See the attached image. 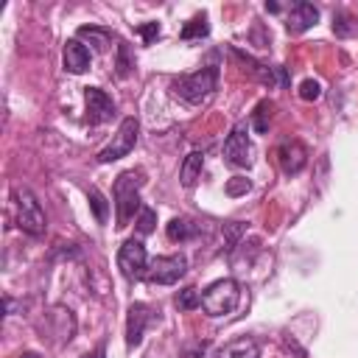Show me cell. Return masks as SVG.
<instances>
[{"label":"cell","mask_w":358,"mask_h":358,"mask_svg":"<svg viewBox=\"0 0 358 358\" xmlns=\"http://www.w3.org/2000/svg\"><path fill=\"white\" fill-rule=\"evenodd\" d=\"M173 305H176L179 310H196V308H201V294H199L196 288H182V291L173 296Z\"/></svg>","instance_id":"obj_24"},{"label":"cell","mask_w":358,"mask_h":358,"mask_svg":"<svg viewBox=\"0 0 358 358\" xmlns=\"http://www.w3.org/2000/svg\"><path fill=\"white\" fill-rule=\"evenodd\" d=\"M257 355H260V347H257V341L249 338V336L235 338V341L224 344V347L215 352V358H257Z\"/></svg>","instance_id":"obj_15"},{"label":"cell","mask_w":358,"mask_h":358,"mask_svg":"<svg viewBox=\"0 0 358 358\" xmlns=\"http://www.w3.org/2000/svg\"><path fill=\"white\" fill-rule=\"evenodd\" d=\"M137 34L143 36L145 45H154L159 39V22H143V25H137Z\"/></svg>","instance_id":"obj_27"},{"label":"cell","mask_w":358,"mask_h":358,"mask_svg":"<svg viewBox=\"0 0 358 358\" xmlns=\"http://www.w3.org/2000/svg\"><path fill=\"white\" fill-rule=\"evenodd\" d=\"M17 358H39V352H34V350H28V352H22V355H17Z\"/></svg>","instance_id":"obj_31"},{"label":"cell","mask_w":358,"mask_h":358,"mask_svg":"<svg viewBox=\"0 0 358 358\" xmlns=\"http://www.w3.org/2000/svg\"><path fill=\"white\" fill-rule=\"evenodd\" d=\"M207 34H210V25H207V17H204V14H196V17L187 20V22L182 25V31H179V36H182L185 42L201 39V36H207Z\"/></svg>","instance_id":"obj_19"},{"label":"cell","mask_w":358,"mask_h":358,"mask_svg":"<svg viewBox=\"0 0 358 358\" xmlns=\"http://www.w3.org/2000/svg\"><path fill=\"white\" fill-rule=\"evenodd\" d=\"M241 302V285L232 277L215 280L201 291V310L207 316H227L238 308Z\"/></svg>","instance_id":"obj_4"},{"label":"cell","mask_w":358,"mask_h":358,"mask_svg":"<svg viewBox=\"0 0 358 358\" xmlns=\"http://www.w3.org/2000/svg\"><path fill=\"white\" fill-rule=\"evenodd\" d=\"M255 148H252V143H249V137H246V129L243 126H235L229 134H227V140H224V159L232 165V168H249L252 162H255Z\"/></svg>","instance_id":"obj_8"},{"label":"cell","mask_w":358,"mask_h":358,"mask_svg":"<svg viewBox=\"0 0 358 358\" xmlns=\"http://www.w3.org/2000/svg\"><path fill=\"white\" fill-rule=\"evenodd\" d=\"M115 73H117V78H129V76L134 73V59H131V50H129V45H126V42H120V45H117Z\"/></svg>","instance_id":"obj_23"},{"label":"cell","mask_w":358,"mask_h":358,"mask_svg":"<svg viewBox=\"0 0 358 358\" xmlns=\"http://www.w3.org/2000/svg\"><path fill=\"white\" fill-rule=\"evenodd\" d=\"M103 355H106V344H103V341H101V344H98V347H95V350H92V352H84V355H81V358H103Z\"/></svg>","instance_id":"obj_29"},{"label":"cell","mask_w":358,"mask_h":358,"mask_svg":"<svg viewBox=\"0 0 358 358\" xmlns=\"http://www.w3.org/2000/svg\"><path fill=\"white\" fill-rule=\"evenodd\" d=\"M201 168H204V154L201 151H190L179 168V179L185 187H193L201 179Z\"/></svg>","instance_id":"obj_17"},{"label":"cell","mask_w":358,"mask_h":358,"mask_svg":"<svg viewBox=\"0 0 358 358\" xmlns=\"http://www.w3.org/2000/svg\"><path fill=\"white\" fill-rule=\"evenodd\" d=\"M84 101H87V120H90L92 126H101V123L112 120V115H115V101H112L103 90L87 87V90H84Z\"/></svg>","instance_id":"obj_11"},{"label":"cell","mask_w":358,"mask_h":358,"mask_svg":"<svg viewBox=\"0 0 358 358\" xmlns=\"http://www.w3.org/2000/svg\"><path fill=\"white\" fill-rule=\"evenodd\" d=\"M165 232H168L171 241H190V238H196L201 232V224H196L190 218H171Z\"/></svg>","instance_id":"obj_18"},{"label":"cell","mask_w":358,"mask_h":358,"mask_svg":"<svg viewBox=\"0 0 358 358\" xmlns=\"http://www.w3.org/2000/svg\"><path fill=\"white\" fill-rule=\"evenodd\" d=\"M232 56H235V59L243 64V70H246L252 78H257L260 84H268V87H274V84H288L285 67H268V64L257 62L255 56H249V53H243V50H238V48H232Z\"/></svg>","instance_id":"obj_9"},{"label":"cell","mask_w":358,"mask_h":358,"mask_svg":"<svg viewBox=\"0 0 358 358\" xmlns=\"http://www.w3.org/2000/svg\"><path fill=\"white\" fill-rule=\"evenodd\" d=\"M137 134H140V123H137V117H123L120 126H117L115 140H112L109 145H103V148L95 154V159H98L101 165H106V162H115V159L126 157V154L137 145Z\"/></svg>","instance_id":"obj_5"},{"label":"cell","mask_w":358,"mask_h":358,"mask_svg":"<svg viewBox=\"0 0 358 358\" xmlns=\"http://www.w3.org/2000/svg\"><path fill=\"white\" fill-rule=\"evenodd\" d=\"M196 358H204V352H199V355H196Z\"/></svg>","instance_id":"obj_32"},{"label":"cell","mask_w":358,"mask_h":358,"mask_svg":"<svg viewBox=\"0 0 358 358\" xmlns=\"http://www.w3.org/2000/svg\"><path fill=\"white\" fill-rule=\"evenodd\" d=\"M333 34L341 36V39L358 36V22H355L347 11H336V14H333Z\"/></svg>","instance_id":"obj_21"},{"label":"cell","mask_w":358,"mask_h":358,"mask_svg":"<svg viewBox=\"0 0 358 358\" xmlns=\"http://www.w3.org/2000/svg\"><path fill=\"white\" fill-rule=\"evenodd\" d=\"M117 268L120 274L129 280V282H137L148 274V255H145V246L143 241H134L129 238L120 249H117Z\"/></svg>","instance_id":"obj_6"},{"label":"cell","mask_w":358,"mask_h":358,"mask_svg":"<svg viewBox=\"0 0 358 358\" xmlns=\"http://www.w3.org/2000/svg\"><path fill=\"white\" fill-rule=\"evenodd\" d=\"M266 11H271V14H277V11H280V6H277V3H266Z\"/></svg>","instance_id":"obj_30"},{"label":"cell","mask_w":358,"mask_h":358,"mask_svg":"<svg viewBox=\"0 0 358 358\" xmlns=\"http://www.w3.org/2000/svg\"><path fill=\"white\" fill-rule=\"evenodd\" d=\"M316 22H319V8H316L313 3H305V0L294 3L291 11H288V17H285L288 34H305V31L313 28Z\"/></svg>","instance_id":"obj_13"},{"label":"cell","mask_w":358,"mask_h":358,"mask_svg":"<svg viewBox=\"0 0 358 358\" xmlns=\"http://www.w3.org/2000/svg\"><path fill=\"white\" fill-rule=\"evenodd\" d=\"M319 95H322V84H319V81L305 78V81L299 84V98H302V101H316Z\"/></svg>","instance_id":"obj_26"},{"label":"cell","mask_w":358,"mask_h":358,"mask_svg":"<svg viewBox=\"0 0 358 358\" xmlns=\"http://www.w3.org/2000/svg\"><path fill=\"white\" fill-rule=\"evenodd\" d=\"M62 56H64V70H70V73H76V76L90 67V50H87V45L78 42V39H67Z\"/></svg>","instance_id":"obj_14"},{"label":"cell","mask_w":358,"mask_h":358,"mask_svg":"<svg viewBox=\"0 0 358 358\" xmlns=\"http://www.w3.org/2000/svg\"><path fill=\"white\" fill-rule=\"evenodd\" d=\"M11 199H14V210H17V227H20L22 232L34 235V238L45 235L48 218H45V210H42L39 199L34 196V190L25 187V185H17V187L11 190Z\"/></svg>","instance_id":"obj_3"},{"label":"cell","mask_w":358,"mask_h":358,"mask_svg":"<svg viewBox=\"0 0 358 358\" xmlns=\"http://www.w3.org/2000/svg\"><path fill=\"white\" fill-rule=\"evenodd\" d=\"M154 224H157V213L151 207H143L137 213V232L140 235H151L154 232Z\"/></svg>","instance_id":"obj_25"},{"label":"cell","mask_w":358,"mask_h":358,"mask_svg":"<svg viewBox=\"0 0 358 358\" xmlns=\"http://www.w3.org/2000/svg\"><path fill=\"white\" fill-rule=\"evenodd\" d=\"M252 185H249V179H243V176H232L229 182H227V196H241V193H246Z\"/></svg>","instance_id":"obj_28"},{"label":"cell","mask_w":358,"mask_h":358,"mask_svg":"<svg viewBox=\"0 0 358 358\" xmlns=\"http://www.w3.org/2000/svg\"><path fill=\"white\" fill-rule=\"evenodd\" d=\"M171 90L187 101V103H201L207 101L215 90H218V67L215 64H207L196 73H187V76H179L171 81Z\"/></svg>","instance_id":"obj_2"},{"label":"cell","mask_w":358,"mask_h":358,"mask_svg":"<svg viewBox=\"0 0 358 358\" xmlns=\"http://www.w3.org/2000/svg\"><path fill=\"white\" fill-rule=\"evenodd\" d=\"M76 39H78V42H90L98 53H103V50L109 48V42H112V31L103 28V25H81V28L76 31Z\"/></svg>","instance_id":"obj_16"},{"label":"cell","mask_w":358,"mask_h":358,"mask_svg":"<svg viewBox=\"0 0 358 358\" xmlns=\"http://www.w3.org/2000/svg\"><path fill=\"white\" fill-rule=\"evenodd\" d=\"M87 199H90V207L95 213V221L98 224H106V218H109V201H106V196L98 187H90L87 190Z\"/></svg>","instance_id":"obj_22"},{"label":"cell","mask_w":358,"mask_h":358,"mask_svg":"<svg viewBox=\"0 0 358 358\" xmlns=\"http://www.w3.org/2000/svg\"><path fill=\"white\" fill-rule=\"evenodd\" d=\"M143 171H123L115 179L112 196L117 207V227H129V221L143 210L140 207V187H143Z\"/></svg>","instance_id":"obj_1"},{"label":"cell","mask_w":358,"mask_h":358,"mask_svg":"<svg viewBox=\"0 0 358 358\" xmlns=\"http://www.w3.org/2000/svg\"><path fill=\"white\" fill-rule=\"evenodd\" d=\"M154 319H157V316L151 313V308H148L145 302H131V305H129V316H126V347H129V350L140 347L143 333H145V327H148Z\"/></svg>","instance_id":"obj_10"},{"label":"cell","mask_w":358,"mask_h":358,"mask_svg":"<svg viewBox=\"0 0 358 358\" xmlns=\"http://www.w3.org/2000/svg\"><path fill=\"white\" fill-rule=\"evenodd\" d=\"M271 109H274V103H271L268 98H263V101L255 106V112H252V129H255L257 134H266V131H268V123H271Z\"/></svg>","instance_id":"obj_20"},{"label":"cell","mask_w":358,"mask_h":358,"mask_svg":"<svg viewBox=\"0 0 358 358\" xmlns=\"http://www.w3.org/2000/svg\"><path fill=\"white\" fill-rule=\"evenodd\" d=\"M277 162L285 176H296L308 165V148L299 140H282L277 145Z\"/></svg>","instance_id":"obj_12"},{"label":"cell","mask_w":358,"mask_h":358,"mask_svg":"<svg viewBox=\"0 0 358 358\" xmlns=\"http://www.w3.org/2000/svg\"><path fill=\"white\" fill-rule=\"evenodd\" d=\"M187 271V257L185 255H159L148 263V282L157 285H173L179 282V277H185Z\"/></svg>","instance_id":"obj_7"}]
</instances>
